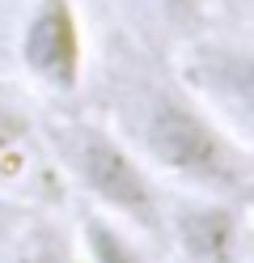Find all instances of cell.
I'll list each match as a JSON object with an SVG mask.
<instances>
[{"label": "cell", "mask_w": 254, "mask_h": 263, "mask_svg": "<svg viewBox=\"0 0 254 263\" xmlns=\"http://www.w3.org/2000/svg\"><path fill=\"white\" fill-rule=\"evenodd\" d=\"M131 149L182 191L250 200L254 166L246 136L178 85H152L131 115Z\"/></svg>", "instance_id": "6da1fadb"}, {"label": "cell", "mask_w": 254, "mask_h": 263, "mask_svg": "<svg viewBox=\"0 0 254 263\" xmlns=\"http://www.w3.org/2000/svg\"><path fill=\"white\" fill-rule=\"evenodd\" d=\"M47 144L64 174L89 195V204L110 212L127 229L161 238L165 221V187L157 183L152 166L131 149L123 136L93 119H51Z\"/></svg>", "instance_id": "7a4b0ae2"}, {"label": "cell", "mask_w": 254, "mask_h": 263, "mask_svg": "<svg viewBox=\"0 0 254 263\" xmlns=\"http://www.w3.org/2000/svg\"><path fill=\"white\" fill-rule=\"evenodd\" d=\"M17 64L34 89L72 102L89 72V30L76 0H30L17 30Z\"/></svg>", "instance_id": "3957f363"}, {"label": "cell", "mask_w": 254, "mask_h": 263, "mask_svg": "<svg viewBox=\"0 0 254 263\" xmlns=\"http://www.w3.org/2000/svg\"><path fill=\"white\" fill-rule=\"evenodd\" d=\"M161 238L174 246L178 263H242L246 259V200L225 195H165Z\"/></svg>", "instance_id": "277c9868"}, {"label": "cell", "mask_w": 254, "mask_h": 263, "mask_svg": "<svg viewBox=\"0 0 254 263\" xmlns=\"http://www.w3.org/2000/svg\"><path fill=\"white\" fill-rule=\"evenodd\" d=\"M76 246H81V259L85 263H148L144 246L131 238V229L123 221H114L110 212L102 208H85L81 221H76Z\"/></svg>", "instance_id": "5b68a950"}, {"label": "cell", "mask_w": 254, "mask_h": 263, "mask_svg": "<svg viewBox=\"0 0 254 263\" xmlns=\"http://www.w3.org/2000/svg\"><path fill=\"white\" fill-rule=\"evenodd\" d=\"M9 263H85V259H81L76 238L68 234L64 225L38 221L22 242H17V251H13Z\"/></svg>", "instance_id": "8992f818"}, {"label": "cell", "mask_w": 254, "mask_h": 263, "mask_svg": "<svg viewBox=\"0 0 254 263\" xmlns=\"http://www.w3.org/2000/svg\"><path fill=\"white\" fill-rule=\"evenodd\" d=\"M152 9L161 13V22L174 30V34H195V30L208 22L212 0H152Z\"/></svg>", "instance_id": "52a82bcc"}, {"label": "cell", "mask_w": 254, "mask_h": 263, "mask_svg": "<svg viewBox=\"0 0 254 263\" xmlns=\"http://www.w3.org/2000/svg\"><path fill=\"white\" fill-rule=\"evenodd\" d=\"M26 115H17V110H9V106H0V166L13 157V149L26 140Z\"/></svg>", "instance_id": "ba28073f"}]
</instances>
